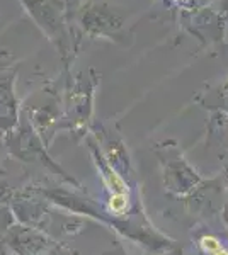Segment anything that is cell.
<instances>
[{
    "instance_id": "obj_1",
    "label": "cell",
    "mask_w": 228,
    "mask_h": 255,
    "mask_svg": "<svg viewBox=\"0 0 228 255\" xmlns=\"http://www.w3.org/2000/svg\"><path fill=\"white\" fill-rule=\"evenodd\" d=\"M20 2L44 34L56 44L61 53V58L67 60L73 43L70 38L72 31L68 27L70 17L61 0H20Z\"/></svg>"
},
{
    "instance_id": "obj_2",
    "label": "cell",
    "mask_w": 228,
    "mask_h": 255,
    "mask_svg": "<svg viewBox=\"0 0 228 255\" xmlns=\"http://www.w3.org/2000/svg\"><path fill=\"white\" fill-rule=\"evenodd\" d=\"M80 24L90 36H104L109 39L124 38L123 20L113 14L107 5H87L80 12Z\"/></svg>"
},
{
    "instance_id": "obj_3",
    "label": "cell",
    "mask_w": 228,
    "mask_h": 255,
    "mask_svg": "<svg viewBox=\"0 0 228 255\" xmlns=\"http://www.w3.org/2000/svg\"><path fill=\"white\" fill-rule=\"evenodd\" d=\"M218 10H220V15H222V17H227L228 15V0H220Z\"/></svg>"
},
{
    "instance_id": "obj_4",
    "label": "cell",
    "mask_w": 228,
    "mask_h": 255,
    "mask_svg": "<svg viewBox=\"0 0 228 255\" xmlns=\"http://www.w3.org/2000/svg\"><path fill=\"white\" fill-rule=\"evenodd\" d=\"M77 0H65V9H72V5H75Z\"/></svg>"
},
{
    "instance_id": "obj_5",
    "label": "cell",
    "mask_w": 228,
    "mask_h": 255,
    "mask_svg": "<svg viewBox=\"0 0 228 255\" xmlns=\"http://www.w3.org/2000/svg\"><path fill=\"white\" fill-rule=\"evenodd\" d=\"M0 255H2V250H0Z\"/></svg>"
}]
</instances>
